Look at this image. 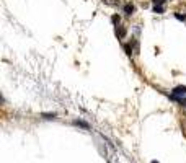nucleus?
I'll return each instance as SVG.
<instances>
[{"instance_id": "1", "label": "nucleus", "mask_w": 186, "mask_h": 163, "mask_svg": "<svg viewBox=\"0 0 186 163\" xmlns=\"http://www.w3.org/2000/svg\"><path fill=\"white\" fill-rule=\"evenodd\" d=\"M183 95H186V86H176V88L173 90V93H171V98L173 100H180L178 96H183ZM181 101V100H180Z\"/></svg>"}, {"instance_id": "2", "label": "nucleus", "mask_w": 186, "mask_h": 163, "mask_svg": "<svg viewBox=\"0 0 186 163\" xmlns=\"http://www.w3.org/2000/svg\"><path fill=\"white\" fill-rule=\"evenodd\" d=\"M74 124H75V126H80V127H83V129H90V124H87L85 121H80V119H75V121H74Z\"/></svg>"}, {"instance_id": "3", "label": "nucleus", "mask_w": 186, "mask_h": 163, "mask_svg": "<svg viewBox=\"0 0 186 163\" xmlns=\"http://www.w3.org/2000/svg\"><path fill=\"white\" fill-rule=\"evenodd\" d=\"M124 12H126V15H132L134 13V5H131V3L124 5Z\"/></svg>"}, {"instance_id": "4", "label": "nucleus", "mask_w": 186, "mask_h": 163, "mask_svg": "<svg viewBox=\"0 0 186 163\" xmlns=\"http://www.w3.org/2000/svg\"><path fill=\"white\" fill-rule=\"evenodd\" d=\"M41 116L46 119H54L56 118V113H41Z\"/></svg>"}, {"instance_id": "5", "label": "nucleus", "mask_w": 186, "mask_h": 163, "mask_svg": "<svg viewBox=\"0 0 186 163\" xmlns=\"http://www.w3.org/2000/svg\"><path fill=\"white\" fill-rule=\"evenodd\" d=\"M116 34H118V36H121V38H123L124 34H126V29H124V28H116Z\"/></svg>"}, {"instance_id": "6", "label": "nucleus", "mask_w": 186, "mask_h": 163, "mask_svg": "<svg viewBox=\"0 0 186 163\" xmlns=\"http://www.w3.org/2000/svg\"><path fill=\"white\" fill-rule=\"evenodd\" d=\"M153 12H155V13H162V12H163V7H162V5H155V7H153Z\"/></svg>"}, {"instance_id": "7", "label": "nucleus", "mask_w": 186, "mask_h": 163, "mask_svg": "<svg viewBox=\"0 0 186 163\" xmlns=\"http://www.w3.org/2000/svg\"><path fill=\"white\" fill-rule=\"evenodd\" d=\"M175 16H176L178 20H181V21H185V20H186V16H185V15H178V13H176Z\"/></svg>"}, {"instance_id": "8", "label": "nucleus", "mask_w": 186, "mask_h": 163, "mask_svg": "<svg viewBox=\"0 0 186 163\" xmlns=\"http://www.w3.org/2000/svg\"><path fill=\"white\" fill-rule=\"evenodd\" d=\"M153 3L155 5H163L165 3V0H153Z\"/></svg>"}, {"instance_id": "9", "label": "nucleus", "mask_w": 186, "mask_h": 163, "mask_svg": "<svg viewBox=\"0 0 186 163\" xmlns=\"http://www.w3.org/2000/svg\"><path fill=\"white\" fill-rule=\"evenodd\" d=\"M124 49H126V54H129V56H131V52H132V49L129 47V46H124Z\"/></svg>"}, {"instance_id": "10", "label": "nucleus", "mask_w": 186, "mask_h": 163, "mask_svg": "<svg viewBox=\"0 0 186 163\" xmlns=\"http://www.w3.org/2000/svg\"><path fill=\"white\" fill-rule=\"evenodd\" d=\"M113 23H119V16H118V15L113 16Z\"/></svg>"}, {"instance_id": "11", "label": "nucleus", "mask_w": 186, "mask_h": 163, "mask_svg": "<svg viewBox=\"0 0 186 163\" xmlns=\"http://www.w3.org/2000/svg\"><path fill=\"white\" fill-rule=\"evenodd\" d=\"M152 163H158V162H155V160H153V162H152Z\"/></svg>"}]
</instances>
